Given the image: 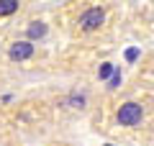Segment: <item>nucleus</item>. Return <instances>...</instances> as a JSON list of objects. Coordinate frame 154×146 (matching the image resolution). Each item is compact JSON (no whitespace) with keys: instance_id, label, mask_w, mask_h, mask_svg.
I'll return each instance as SVG.
<instances>
[{"instance_id":"1","label":"nucleus","mask_w":154,"mask_h":146,"mask_svg":"<svg viewBox=\"0 0 154 146\" xmlns=\"http://www.w3.org/2000/svg\"><path fill=\"white\" fill-rule=\"evenodd\" d=\"M152 113H154V100L149 95L123 97L113 105L110 126L118 133H141L152 123Z\"/></svg>"},{"instance_id":"2","label":"nucleus","mask_w":154,"mask_h":146,"mask_svg":"<svg viewBox=\"0 0 154 146\" xmlns=\"http://www.w3.org/2000/svg\"><path fill=\"white\" fill-rule=\"evenodd\" d=\"M108 26V8L105 5H88L72 18V33L75 36H93Z\"/></svg>"},{"instance_id":"3","label":"nucleus","mask_w":154,"mask_h":146,"mask_svg":"<svg viewBox=\"0 0 154 146\" xmlns=\"http://www.w3.org/2000/svg\"><path fill=\"white\" fill-rule=\"evenodd\" d=\"M33 54H36V46H33V41H26V38H18V41H11V44H8V59H11L13 64H21V62H28Z\"/></svg>"},{"instance_id":"4","label":"nucleus","mask_w":154,"mask_h":146,"mask_svg":"<svg viewBox=\"0 0 154 146\" xmlns=\"http://www.w3.org/2000/svg\"><path fill=\"white\" fill-rule=\"evenodd\" d=\"M46 36V23L44 21H31L26 28V41H33L36 44L38 38H44Z\"/></svg>"},{"instance_id":"5","label":"nucleus","mask_w":154,"mask_h":146,"mask_svg":"<svg viewBox=\"0 0 154 146\" xmlns=\"http://www.w3.org/2000/svg\"><path fill=\"white\" fill-rule=\"evenodd\" d=\"M21 5H23L21 0H0V21L16 16V13L21 11Z\"/></svg>"}]
</instances>
